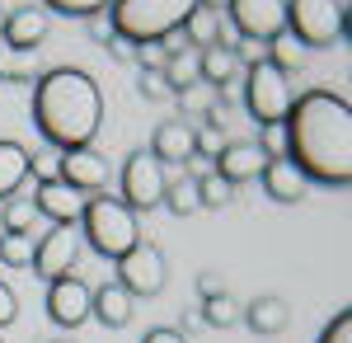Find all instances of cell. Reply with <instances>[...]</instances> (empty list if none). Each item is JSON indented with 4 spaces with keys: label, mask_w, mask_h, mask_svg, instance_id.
Masks as SVG:
<instances>
[{
    "label": "cell",
    "mask_w": 352,
    "mask_h": 343,
    "mask_svg": "<svg viewBox=\"0 0 352 343\" xmlns=\"http://www.w3.org/2000/svg\"><path fill=\"white\" fill-rule=\"evenodd\" d=\"M109 52L118 61H132V43H122V38H109Z\"/></svg>",
    "instance_id": "f35d334b"
},
{
    "label": "cell",
    "mask_w": 352,
    "mask_h": 343,
    "mask_svg": "<svg viewBox=\"0 0 352 343\" xmlns=\"http://www.w3.org/2000/svg\"><path fill=\"white\" fill-rule=\"evenodd\" d=\"M141 99H169V85L160 80V71H141Z\"/></svg>",
    "instance_id": "836d02e7"
},
{
    "label": "cell",
    "mask_w": 352,
    "mask_h": 343,
    "mask_svg": "<svg viewBox=\"0 0 352 343\" xmlns=\"http://www.w3.org/2000/svg\"><path fill=\"white\" fill-rule=\"evenodd\" d=\"M240 320L254 329V334H282V329H287V320H292V311H287V301H282V296H254V301L244 306Z\"/></svg>",
    "instance_id": "7402d4cb"
},
{
    "label": "cell",
    "mask_w": 352,
    "mask_h": 343,
    "mask_svg": "<svg viewBox=\"0 0 352 343\" xmlns=\"http://www.w3.org/2000/svg\"><path fill=\"white\" fill-rule=\"evenodd\" d=\"M192 10H197V0H113L109 24L113 38L141 48V43H164L169 33H179Z\"/></svg>",
    "instance_id": "3957f363"
},
{
    "label": "cell",
    "mask_w": 352,
    "mask_h": 343,
    "mask_svg": "<svg viewBox=\"0 0 352 343\" xmlns=\"http://www.w3.org/2000/svg\"><path fill=\"white\" fill-rule=\"evenodd\" d=\"M258 179H263V188H268L272 202H300V198H305V179L292 169V160H287V156H272L268 165H263Z\"/></svg>",
    "instance_id": "ffe728a7"
},
{
    "label": "cell",
    "mask_w": 352,
    "mask_h": 343,
    "mask_svg": "<svg viewBox=\"0 0 352 343\" xmlns=\"http://www.w3.org/2000/svg\"><path fill=\"white\" fill-rule=\"evenodd\" d=\"M287 33L300 48H333L348 33L343 0H287Z\"/></svg>",
    "instance_id": "5b68a950"
},
{
    "label": "cell",
    "mask_w": 352,
    "mask_h": 343,
    "mask_svg": "<svg viewBox=\"0 0 352 343\" xmlns=\"http://www.w3.org/2000/svg\"><path fill=\"white\" fill-rule=\"evenodd\" d=\"M80 226H85V245H89L99 259H113V264L141 240V231H136V211L127 207L122 198H109V193L85 198Z\"/></svg>",
    "instance_id": "277c9868"
},
{
    "label": "cell",
    "mask_w": 352,
    "mask_h": 343,
    "mask_svg": "<svg viewBox=\"0 0 352 343\" xmlns=\"http://www.w3.org/2000/svg\"><path fill=\"white\" fill-rule=\"evenodd\" d=\"M28 174H33V156L19 141H0V202H10L24 188Z\"/></svg>",
    "instance_id": "44dd1931"
},
{
    "label": "cell",
    "mask_w": 352,
    "mask_h": 343,
    "mask_svg": "<svg viewBox=\"0 0 352 343\" xmlns=\"http://www.w3.org/2000/svg\"><path fill=\"white\" fill-rule=\"evenodd\" d=\"M197 291H202V296H217V291H226L217 282V273H202V278H197Z\"/></svg>",
    "instance_id": "74e56055"
},
{
    "label": "cell",
    "mask_w": 352,
    "mask_h": 343,
    "mask_svg": "<svg viewBox=\"0 0 352 343\" xmlns=\"http://www.w3.org/2000/svg\"><path fill=\"white\" fill-rule=\"evenodd\" d=\"M160 80L169 85V94H179V90L197 85V52H192V48H179V52H169V56H164Z\"/></svg>",
    "instance_id": "603a6c76"
},
{
    "label": "cell",
    "mask_w": 352,
    "mask_h": 343,
    "mask_svg": "<svg viewBox=\"0 0 352 343\" xmlns=\"http://www.w3.org/2000/svg\"><path fill=\"white\" fill-rule=\"evenodd\" d=\"M202 5H212V10H217V5H226V0H202Z\"/></svg>",
    "instance_id": "ab89813d"
},
{
    "label": "cell",
    "mask_w": 352,
    "mask_h": 343,
    "mask_svg": "<svg viewBox=\"0 0 352 343\" xmlns=\"http://www.w3.org/2000/svg\"><path fill=\"white\" fill-rule=\"evenodd\" d=\"M56 179L71 184L76 193H104V184H109V160L99 156V151H89V146H80V151H61V160H56Z\"/></svg>",
    "instance_id": "4fadbf2b"
},
{
    "label": "cell",
    "mask_w": 352,
    "mask_h": 343,
    "mask_svg": "<svg viewBox=\"0 0 352 343\" xmlns=\"http://www.w3.org/2000/svg\"><path fill=\"white\" fill-rule=\"evenodd\" d=\"M300 56H305V48H300L292 33H277L268 48H263V61H272V66H277L282 76H287V71H296V66H300Z\"/></svg>",
    "instance_id": "d4e9b609"
},
{
    "label": "cell",
    "mask_w": 352,
    "mask_h": 343,
    "mask_svg": "<svg viewBox=\"0 0 352 343\" xmlns=\"http://www.w3.org/2000/svg\"><path fill=\"white\" fill-rule=\"evenodd\" d=\"M179 104H184V113H202V118H212V113L226 104V94L197 80V85H188V90H179Z\"/></svg>",
    "instance_id": "484cf974"
},
{
    "label": "cell",
    "mask_w": 352,
    "mask_h": 343,
    "mask_svg": "<svg viewBox=\"0 0 352 343\" xmlns=\"http://www.w3.org/2000/svg\"><path fill=\"white\" fill-rule=\"evenodd\" d=\"M47 28H52V14L43 10V5H19V10H10L5 19H0V43H5V52H38V43L47 38Z\"/></svg>",
    "instance_id": "8fae6325"
},
{
    "label": "cell",
    "mask_w": 352,
    "mask_h": 343,
    "mask_svg": "<svg viewBox=\"0 0 352 343\" xmlns=\"http://www.w3.org/2000/svg\"><path fill=\"white\" fill-rule=\"evenodd\" d=\"M141 343H188V339H184V329H151Z\"/></svg>",
    "instance_id": "8d00e7d4"
},
{
    "label": "cell",
    "mask_w": 352,
    "mask_h": 343,
    "mask_svg": "<svg viewBox=\"0 0 352 343\" xmlns=\"http://www.w3.org/2000/svg\"><path fill=\"white\" fill-rule=\"evenodd\" d=\"M14 320H19V301H14L10 282H0V329H5V324H14Z\"/></svg>",
    "instance_id": "e575fe53"
},
{
    "label": "cell",
    "mask_w": 352,
    "mask_h": 343,
    "mask_svg": "<svg viewBox=\"0 0 352 343\" xmlns=\"http://www.w3.org/2000/svg\"><path fill=\"white\" fill-rule=\"evenodd\" d=\"M202 320H207L212 329H230V324L240 320V306H235V296H230V291H217V296H207V306H202Z\"/></svg>",
    "instance_id": "83f0119b"
},
{
    "label": "cell",
    "mask_w": 352,
    "mask_h": 343,
    "mask_svg": "<svg viewBox=\"0 0 352 343\" xmlns=\"http://www.w3.org/2000/svg\"><path fill=\"white\" fill-rule=\"evenodd\" d=\"M179 38L188 43L192 52H202V48H212V43L230 38V33H226V24H221V10H212V5L197 0V10H192L188 19H184V28H179Z\"/></svg>",
    "instance_id": "d6986e66"
},
{
    "label": "cell",
    "mask_w": 352,
    "mask_h": 343,
    "mask_svg": "<svg viewBox=\"0 0 352 343\" xmlns=\"http://www.w3.org/2000/svg\"><path fill=\"white\" fill-rule=\"evenodd\" d=\"M33 221H38V207H33V198H10L5 211H0V226H5V236H28L33 231Z\"/></svg>",
    "instance_id": "cb8c5ba5"
},
{
    "label": "cell",
    "mask_w": 352,
    "mask_h": 343,
    "mask_svg": "<svg viewBox=\"0 0 352 343\" xmlns=\"http://www.w3.org/2000/svg\"><path fill=\"white\" fill-rule=\"evenodd\" d=\"M89 38H94V43H109V38H113V24H109V10H104V14H94V19H89Z\"/></svg>",
    "instance_id": "d590c367"
},
{
    "label": "cell",
    "mask_w": 352,
    "mask_h": 343,
    "mask_svg": "<svg viewBox=\"0 0 352 343\" xmlns=\"http://www.w3.org/2000/svg\"><path fill=\"white\" fill-rule=\"evenodd\" d=\"M76 259H80V236H76V226H52L47 236L33 245L28 268H33L43 282H56V278L76 273Z\"/></svg>",
    "instance_id": "30bf717a"
},
{
    "label": "cell",
    "mask_w": 352,
    "mask_h": 343,
    "mask_svg": "<svg viewBox=\"0 0 352 343\" xmlns=\"http://www.w3.org/2000/svg\"><path fill=\"white\" fill-rule=\"evenodd\" d=\"M47 315L61 324V329H76L89 320V282H80L76 273L47 282Z\"/></svg>",
    "instance_id": "5bb4252c"
},
{
    "label": "cell",
    "mask_w": 352,
    "mask_h": 343,
    "mask_svg": "<svg viewBox=\"0 0 352 343\" xmlns=\"http://www.w3.org/2000/svg\"><path fill=\"white\" fill-rule=\"evenodd\" d=\"M230 24L249 43H272L277 33H287V0H226Z\"/></svg>",
    "instance_id": "9c48e42d"
},
{
    "label": "cell",
    "mask_w": 352,
    "mask_h": 343,
    "mask_svg": "<svg viewBox=\"0 0 352 343\" xmlns=\"http://www.w3.org/2000/svg\"><path fill=\"white\" fill-rule=\"evenodd\" d=\"M240 71L244 66L235 61V38H221V43H212V48L197 52V80L212 85V90H221V94H226V85L240 76Z\"/></svg>",
    "instance_id": "e0dca14e"
},
{
    "label": "cell",
    "mask_w": 352,
    "mask_h": 343,
    "mask_svg": "<svg viewBox=\"0 0 352 343\" xmlns=\"http://www.w3.org/2000/svg\"><path fill=\"white\" fill-rule=\"evenodd\" d=\"M315 343H352V311H338V315L320 329V339H315Z\"/></svg>",
    "instance_id": "1f68e13d"
},
{
    "label": "cell",
    "mask_w": 352,
    "mask_h": 343,
    "mask_svg": "<svg viewBox=\"0 0 352 343\" xmlns=\"http://www.w3.org/2000/svg\"><path fill=\"white\" fill-rule=\"evenodd\" d=\"M113 0H43V10L47 14H66V19H94V14H104Z\"/></svg>",
    "instance_id": "f546056e"
},
{
    "label": "cell",
    "mask_w": 352,
    "mask_h": 343,
    "mask_svg": "<svg viewBox=\"0 0 352 343\" xmlns=\"http://www.w3.org/2000/svg\"><path fill=\"white\" fill-rule=\"evenodd\" d=\"M151 156L160 165H192L197 160V127L174 118V123H160L155 136H151Z\"/></svg>",
    "instance_id": "9a60e30c"
},
{
    "label": "cell",
    "mask_w": 352,
    "mask_h": 343,
    "mask_svg": "<svg viewBox=\"0 0 352 343\" xmlns=\"http://www.w3.org/2000/svg\"><path fill=\"white\" fill-rule=\"evenodd\" d=\"M132 56L141 61V71H164V43H141V48H132Z\"/></svg>",
    "instance_id": "d6a6232c"
},
{
    "label": "cell",
    "mask_w": 352,
    "mask_h": 343,
    "mask_svg": "<svg viewBox=\"0 0 352 343\" xmlns=\"http://www.w3.org/2000/svg\"><path fill=\"white\" fill-rule=\"evenodd\" d=\"M292 85L287 76L272 66V61H258V66H244V108L258 127H282L287 108H292Z\"/></svg>",
    "instance_id": "8992f818"
},
{
    "label": "cell",
    "mask_w": 352,
    "mask_h": 343,
    "mask_svg": "<svg viewBox=\"0 0 352 343\" xmlns=\"http://www.w3.org/2000/svg\"><path fill=\"white\" fill-rule=\"evenodd\" d=\"M164 165L151 151H132L127 165H122V202L132 211H151L164 202Z\"/></svg>",
    "instance_id": "ba28073f"
},
{
    "label": "cell",
    "mask_w": 352,
    "mask_h": 343,
    "mask_svg": "<svg viewBox=\"0 0 352 343\" xmlns=\"http://www.w3.org/2000/svg\"><path fill=\"white\" fill-rule=\"evenodd\" d=\"M0 19H5V14H0Z\"/></svg>",
    "instance_id": "b9f144b4"
},
{
    "label": "cell",
    "mask_w": 352,
    "mask_h": 343,
    "mask_svg": "<svg viewBox=\"0 0 352 343\" xmlns=\"http://www.w3.org/2000/svg\"><path fill=\"white\" fill-rule=\"evenodd\" d=\"M118 287L127 296H160L164 291V254L160 245L136 240L132 249L118 259Z\"/></svg>",
    "instance_id": "52a82bcc"
},
{
    "label": "cell",
    "mask_w": 352,
    "mask_h": 343,
    "mask_svg": "<svg viewBox=\"0 0 352 343\" xmlns=\"http://www.w3.org/2000/svg\"><path fill=\"white\" fill-rule=\"evenodd\" d=\"M282 156L305 184H352V108L333 90H305L282 118Z\"/></svg>",
    "instance_id": "6da1fadb"
},
{
    "label": "cell",
    "mask_w": 352,
    "mask_h": 343,
    "mask_svg": "<svg viewBox=\"0 0 352 343\" xmlns=\"http://www.w3.org/2000/svg\"><path fill=\"white\" fill-rule=\"evenodd\" d=\"M263 165H268V156H263L258 141H230V146H221V156H217V174L235 188L244 179H258Z\"/></svg>",
    "instance_id": "2e32d148"
},
{
    "label": "cell",
    "mask_w": 352,
    "mask_h": 343,
    "mask_svg": "<svg viewBox=\"0 0 352 343\" xmlns=\"http://www.w3.org/2000/svg\"><path fill=\"white\" fill-rule=\"evenodd\" d=\"M52 343H71V339H52Z\"/></svg>",
    "instance_id": "60d3db41"
},
{
    "label": "cell",
    "mask_w": 352,
    "mask_h": 343,
    "mask_svg": "<svg viewBox=\"0 0 352 343\" xmlns=\"http://www.w3.org/2000/svg\"><path fill=\"white\" fill-rule=\"evenodd\" d=\"M89 315L99 320L104 329H122L132 320V296L118 287V282H104V287H89Z\"/></svg>",
    "instance_id": "ac0fdd59"
},
{
    "label": "cell",
    "mask_w": 352,
    "mask_h": 343,
    "mask_svg": "<svg viewBox=\"0 0 352 343\" xmlns=\"http://www.w3.org/2000/svg\"><path fill=\"white\" fill-rule=\"evenodd\" d=\"M33 259V240L28 236H0V264L5 268H28Z\"/></svg>",
    "instance_id": "4dcf8cb0"
},
{
    "label": "cell",
    "mask_w": 352,
    "mask_h": 343,
    "mask_svg": "<svg viewBox=\"0 0 352 343\" xmlns=\"http://www.w3.org/2000/svg\"><path fill=\"white\" fill-rule=\"evenodd\" d=\"M33 123L47 146L56 151H80L99 136L104 123V94L89 71L52 66L33 80Z\"/></svg>",
    "instance_id": "7a4b0ae2"
},
{
    "label": "cell",
    "mask_w": 352,
    "mask_h": 343,
    "mask_svg": "<svg viewBox=\"0 0 352 343\" xmlns=\"http://www.w3.org/2000/svg\"><path fill=\"white\" fill-rule=\"evenodd\" d=\"M164 207L174 211V216H192L197 211V184H192L188 174L179 184H164Z\"/></svg>",
    "instance_id": "f1b7e54d"
},
{
    "label": "cell",
    "mask_w": 352,
    "mask_h": 343,
    "mask_svg": "<svg viewBox=\"0 0 352 343\" xmlns=\"http://www.w3.org/2000/svg\"><path fill=\"white\" fill-rule=\"evenodd\" d=\"M33 207H38V216H47L52 226H80L85 193H76L71 184H61L56 174H47V179H38V188H33Z\"/></svg>",
    "instance_id": "7c38bea8"
},
{
    "label": "cell",
    "mask_w": 352,
    "mask_h": 343,
    "mask_svg": "<svg viewBox=\"0 0 352 343\" xmlns=\"http://www.w3.org/2000/svg\"><path fill=\"white\" fill-rule=\"evenodd\" d=\"M192 184H197V207H226V202H230V198H235V188L226 184V179H221L217 169H212V174H202V179H192Z\"/></svg>",
    "instance_id": "4316f807"
}]
</instances>
